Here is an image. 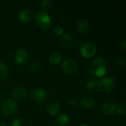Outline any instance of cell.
<instances>
[{"label":"cell","mask_w":126,"mask_h":126,"mask_svg":"<svg viewBox=\"0 0 126 126\" xmlns=\"http://www.w3.org/2000/svg\"><path fill=\"white\" fill-rule=\"evenodd\" d=\"M22 125H23L22 119L20 117H17L12 121V123H11L10 126H22Z\"/></svg>","instance_id":"cell-21"},{"label":"cell","mask_w":126,"mask_h":126,"mask_svg":"<svg viewBox=\"0 0 126 126\" xmlns=\"http://www.w3.org/2000/svg\"><path fill=\"white\" fill-rule=\"evenodd\" d=\"M27 90L21 86L15 88L12 92V96L16 100H22L27 97Z\"/></svg>","instance_id":"cell-12"},{"label":"cell","mask_w":126,"mask_h":126,"mask_svg":"<svg viewBox=\"0 0 126 126\" xmlns=\"http://www.w3.org/2000/svg\"><path fill=\"white\" fill-rule=\"evenodd\" d=\"M107 61L103 57L96 58L91 63L89 67L90 72L98 78L104 77L107 71Z\"/></svg>","instance_id":"cell-1"},{"label":"cell","mask_w":126,"mask_h":126,"mask_svg":"<svg viewBox=\"0 0 126 126\" xmlns=\"http://www.w3.org/2000/svg\"><path fill=\"white\" fill-rule=\"evenodd\" d=\"M32 18V10L30 9H24L21 10L18 15V18L21 23H29Z\"/></svg>","instance_id":"cell-11"},{"label":"cell","mask_w":126,"mask_h":126,"mask_svg":"<svg viewBox=\"0 0 126 126\" xmlns=\"http://www.w3.org/2000/svg\"><path fill=\"white\" fill-rule=\"evenodd\" d=\"M14 60L16 63L19 65L24 64L28 60V53L26 49L23 48H19L16 50L14 54Z\"/></svg>","instance_id":"cell-7"},{"label":"cell","mask_w":126,"mask_h":126,"mask_svg":"<svg viewBox=\"0 0 126 126\" xmlns=\"http://www.w3.org/2000/svg\"><path fill=\"white\" fill-rule=\"evenodd\" d=\"M80 53L86 58H92L97 53V47L94 44L86 43L81 47Z\"/></svg>","instance_id":"cell-6"},{"label":"cell","mask_w":126,"mask_h":126,"mask_svg":"<svg viewBox=\"0 0 126 126\" xmlns=\"http://www.w3.org/2000/svg\"><path fill=\"white\" fill-rule=\"evenodd\" d=\"M126 49V43L125 41H123L121 44H120V50H122L123 52H125Z\"/></svg>","instance_id":"cell-25"},{"label":"cell","mask_w":126,"mask_h":126,"mask_svg":"<svg viewBox=\"0 0 126 126\" xmlns=\"http://www.w3.org/2000/svg\"><path fill=\"white\" fill-rule=\"evenodd\" d=\"M80 103L83 108L90 109H92L94 106V101L92 97L89 95H83L80 99Z\"/></svg>","instance_id":"cell-14"},{"label":"cell","mask_w":126,"mask_h":126,"mask_svg":"<svg viewBox=\"0 0 126 126\" xmlns=\"http://www.w3.org/2000/svg\"><path fill=\"white\" fill-rule=\"evenodd\" d=\"M102 89L106 92H111L114 86V78L112 77H104L100 81Z\"/></svg>","instance_id":"cell-10"},{"label":"cell","mask_w":126,"mask_h":126,"mask_svg":"<svg viewBox=\"0 0 126 126\" xmlns=\"http://www.w3.org/2000/svg\"><path fill=\"white\" fill-rule=\"evenodd\" d=\"M30 97L34 102L37 103H41L47 100V94L45 90L41 88H36L31 91Z\"/></svg>","instance_id":"cell-5"},{"label":"cell","mask_w":126,"mask_h":126,"mask_svg":"<svg viewBox=\"0 0 126 126\" xmlns=\"http://www.w3.org/2000/svg\"><path fill=\"white\" fill-rule=\"evenodd\" d=\"M35 22L39 28L42 30H47L51 27L52 20L48 13L44 11H39L35 15Z\"/></svg>","instance_id":"cell-2"},{"label":"cell","mask_w":126,"mask_h":126,"mask_svg":"<svg viewBox=\"0 0 126 126\" xmlns=\"http://www.w3.org/2000/svg\"><path fill=\"white\" fill-rule=\"evenodd\" d=\"M86 88L89 92L90 93H96L100 92L102 89L101 83L99 80H91L86 84Z\"/></svg>","instance_id":"cell-13"},{"label":"cell","mask_w":126,"mask_h":126,"mask_svg":"<svg viewBox=\"0 0 126 126\" xmlns=\"http://www.w3.org/2000/svg\"><path fill=\"white\" fill-rule=\"evenodd\" d=\"M116 112H117L119 115H123V114H125V109H124V107L120 106V107L117 108Z\"/></svg>","instance_id":"cell-24"},{"label":"cell","mask_w":126,"mask_h":126,"mask_svg":"<svg viewBox=\"0 0 126 126\" xmlns=\"http://www.w3.org/2000/svg\"><path fill=\"white\" fill-rule=\"evenodd\" d=\"M46 109L49 115L55 116L60 110V104L55 100H49L46 104Z\"/></svg>","instance_id":"cell-8"},{"label":"cell","mask_w":126,"mask_h":126,"mask_svg":"<svg viewBox=\"0 0 126 126\" xmlns=\"http://www.w3.org/2000/svg\"><path fill=\"white\" fill-rule=\"evenodd\" d=\"M62 69L63 71L68 75H73L78 72L79 69L78 63L72 59H67L62 63Z\"/></svg>","instance_id":"cell-4"},{"label":"cell","mask_w":126,"mask_h":126,"mask_svg":"<svg viewBox=\"0 0 126 126\" xmlns=\"http://www.w3.org/2000/svg\"><path fill=\"white\" fill-rule=\"evenodd\" d=\"M49 61H50L51 63L54 65H57L61 61V55L58 52H52L49 56Z\"/></svg>","instance_id":"cell-18"},{"label":"cell","mask_w":126,"mask_h":126,"mask_svg":"<svg viewBox=\"0 0 126 126\" xmlns=\"http://www.w3.org/2000/svg\"><path fill=\"white\" fill-rule=\"evenodd\" d=\"M54 33L57 35H63V28L61 26H56L54 28Z\"/></svg>","instance_id":"cell-22"},{"label":"cell","mask_w":126,"mask_h":126,"mask_svg":"<svg viewBox=\"0 0 126 126\" xmlns=\"http://www.w3.org/2000/svg\"><path fill=\"white\" fill-rule=\"evenodd\" d=\"M69 118L66 114L60 115L56 120V123L58 126H69Z\"/></svg>","instance_id":"cell-17"},{"label":"cell","mask_w":126,"mask_h":126,"mask_svg":"<svg viewBox=\"0 0 126 126\" xmlns=\"http://www.w3.org/2000/svg\"><path fill=\"white\" fill-rule=\"evenodd\" d=\"M0 126H6V125H4V124H0Z\"/></svg>","instance_id":"cell-29"},{"label":"cell","mask_w":126,"mask_h":126,"mask_svg":"<svg viewBox=\"0 0 126 126\" xmlns=\"http://www.w3.org/2000/svg\"><path fill=\"white\" fill-rule=\"evenodd\" d=\"M69 104L72 106H75L77 105V100L75 99H70L69 100Z\"/></svg>","instance_id":"cell-27"},{"label":"cell","mask_w":126,"mask_h":126,"mask_svg":"<svg viewBox=\"0 0 126 126\" xmlns=\"http://www.w3.org/2000/svg\"><path fill=\"white\" fill-rule=\"evenodd\" d=\"M60 44L64 49H69L72 46V38L69 34H64L61 36Z\"/></svg>","instance_id":"cell-15"},{"label":"cell","mask_w":126,"mask_h":126,"mask_svg":"<svg viewBox=\"0 0 126 126\" xmlns=\"http://www.w3.org/2000/svg\"><path fill=\"white\" fill-rule=\"evenodd\" d=\"M53 5V1L51 0H43L41 2V7L44 10L50 9Z\"/></svg>","instance_id":"cell-20"},{"label":"cell","mask_w":126,"mask_h":126,"mask_svg":"<svg viewBox=\"0 0 126 126\" xmlns=\"http://www.w3.org/2000/svg\"><path fill=\"white\" fill-rule=\"evenodd\" d=\"M125 63V61L123 59V58H118L117 61V64L118 66H123Z\"/></svg>","instance_id":"cell-26"},{"label":"cell","mask_w":126,"mask_h":126,"mask_svg":"<svg viewBox=\"0 0 126 126\" xmlns=\"http://www.w3.org/2000/svg\"><path fill=\"white\" fill-rule=\"evenodd\" d=\"M117 108V105L114 102L107 101L103 104L102 107V111L106 115H113L116 113Z\"/></svg>","instance_id":"cell-9"},{"label":"cell","mask_w":126,"mask_h":126,"mask_svg":"<svg viewBox=\"0 0 126 126\" xmlns=\"http://www.w3.org/2000/svg\"><path fill=\"white\" fill-rule=\"evenodd\" d=\"M80 126H89L88 124H83V125H81Z\"/></svg>","instance_id":"cell-28"},{"label":"cell","mask_w":126,"mask_h":126,"mask_svg":"<svg viewBox=\"0 0 126 126\" xmlns=\"http://www.w3.org/2000/svg\"><path fill=\"white\" fill-rule=\"evenodd\" d=\"M8 74V69L6 66V65L0 62V79L1 80H4L7 78Z\"/></svg>","instance_id":"cell-19"},{"label":"cell","mask_w":126,"mask_h":126,"mask_svg":"<svg viewBox=\"0 0 126 126\" xmlns=\"http://www.w3.org/2000/svg\"><path fill=\"white\" fill-rule=\"evenodd\" d=\"M29 69L31 72H35L37 71H38L39 69V65L38 63H35V62H33L32 63H30V66H29Z\"/></svg>","instance_id":"cell-23"},{"label":"cell","mask_w":126,"mask_h":126,"mask_svg":"<svg viewBox=\"0 0 126 126\" xmlns=\"http://www.w3.org/2000/svg\"><path fill=\"white\" fill-rule=\"evenodd\" d=\"M1 113L7 117L12 116L17 110L16 103L12 99H6L1 104Z\"/></svg>","instance_id":"cell-3"},{"label":"cell","mask_w":126,"mask_h":126,"mask_svg":"<svg viewBox=\"0 0 126 126\" xmlns=\"http://www.w3.org/2000/svg\"><path fill=\"white\" fill-rule=\"evenodd\" d=\"M90 28L89 23L86 20H81L77 24V29L81 33H86Z\"/></svg>","instance_id":"cell-16"}]
</instances>
